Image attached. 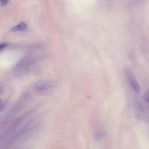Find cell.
<instances>
[{"instance_id": "obj_1", "label": "cell", "mask_w": 149, "mask_h": 149, "mask_svg": "<svg viewBox=\"0 0 149 149\" xmlns=\"http://www.w3.org/2000/svg\"><path fill=\"white\" fill-rule=\"evenodd\" d=\"M54 88V83L47 79L39 80L34 84V90L37 94L41 95H47L49 94Z\"/></svg>"}, {"instance_id": "obj_6", "label": "cell", "mask_w": 149, "mask_h": 149, "mask_svg": "<svg viewBox=\"0 0 149 149\" xmlns=\"http://www.w3.org/2000/svg\"><path fill=\"white\" fill-rule=\"evenodd\" d=\"M10 0H0V6H5L9 2Z\"/></svg>"}, {"instance_id": "obj_2", "label": "cell", "mask_w": 149, "mask_h": 149, "mask_svg": "<svg viewBox=\"0 0 149 149\" xmlns=\"http://www.w3.org/2000/svg\"><path fill=\"white\" fill-rule=\"evenodd\" d=\"M126 77L131 88L136 93H139L140 90V87L137 80L136 79L133 73L132 72L127 70L126 72Z\"/></svg>"}, {"instance_id": "obj_7", "label": "cell", "mask_w": 149, "mask_h": 149, "mask_svg": "<svg viewBox=\"0 0 149 149\" xmlns=\"http://www.w3.org/2000/svg\"><path fill=\"white\" fill-rule=\"evenodd\" d=\"M8 44L6 42H2L0 44V51L3 50L5 48H6V47L7 46Z\"/></svg>"}, {"instance_id": "obj_8", "label": "cell", "mask_w": 149, "mask_h": 149, "mask_svg": "<svg viewBox=\"0 0 149 149\" xmlns=\"http://www.w3.org/2000/svg\"><path fill=\"white\" fill-rule=\"evenodd\" d=\"M3 105L2 104L0 105V111H1V109L3 108V105Z\"/></svg>"}, {"instance_id": "obj_3", "label": "cell", "mask_w": 149, "mask_h": 149, "mask_svg": "<svg viewBox=\"0 0 149 149\" xmlns=\"http://www.w3.org/2000/svg\"><path fill=\"white\" fill-rule=\"evenodd\" d=\"M27 29V25L25 22H20L13 27L10 30L13 32L24 31Z\"/></svg>"}, {"instance_id": "obj_9", "label": "cell", "mask_w": 149, "mask_h": 149, "mask_svg": "<svg viewBox=\"0 0 149 149\" xmlns=\"http://www.w3.org/2000/svg\"><path fill=\"white\" fill-rule=\"evenodd\" d=\"M1 104H2V102H1V101H0V105Z\"/></svg>"}, {"instance_id": "obj_4", "label": "cell", "mask_w": 149, "mask_h": 149, "mask_svg": "<svg viewBox=\"0 0 149 149\" xmlns=\"http://www.w3.org/2000/svg\"><path fill=\"white\" fill-rule=\"evenodd\" d=\"M104 136V132L102 130H98L94 133V138L95 140L99 141Z\"/></svg>"}, {"instance_id": "obj_5", "label": "cell", "mask_w": 149, "mask_h": 149, "mask_svg": "<svg viewBox=\"0 0 149 149\" xmlns=\"http://www.w3.org/2000/svg\"><path fill=\"white\" fill-rule=\"evenodd\" d=\"M144 100L149 104V90H147L143 95Z\"/></svg>"}]
</instances>
